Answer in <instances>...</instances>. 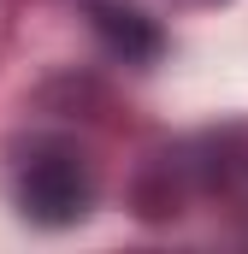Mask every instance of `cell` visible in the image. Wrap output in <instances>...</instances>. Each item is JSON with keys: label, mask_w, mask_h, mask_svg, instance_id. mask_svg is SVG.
<instances>
[{"label": "cell", "mask_w": 248, "mask_h": 254, "mask_svg": "<svg viewBox=\"0 0 248 254\" xmlns=\"http://www.w3.org/2000/svg\"><path fill=\"white\" fill-rule=\"evenodd\" d=\"M6 190H12V207L30 225L65 231V225H77L95 207V172H89L83 148H71L60 136H36V142H24L12 154Z\"/></svg>", "instance_id": "6da1fadb"}, {"label": "cell", "mask_w": 248, "mask_h": 254, "mask_svg": "<svg viewBox=\"0 0 248 254\" xmlns=\"http://www.w3.org/2000/svg\"><path fill=\"white\" fill-rule=\"evenodd\" d=\"M195 6H219V0H195Z\"/></svg>", "instance_id": "7a4b0ae2"}]
</instances>
